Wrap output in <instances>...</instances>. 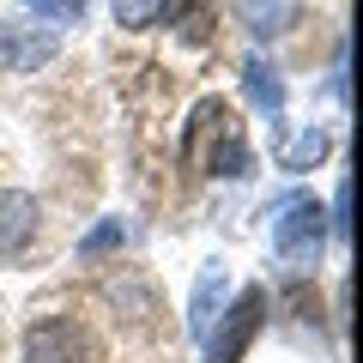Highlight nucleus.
<instances>
[{
	"instance_id": "nucleus-1",
	"label": "nucleus",
	"mask_w": 363,
	"mask_h": 363,
	"mask_svg": "<svg viewBox=\"0 0 363 363\" xmlns=\"http://www.w3.org/2000/svg\"><path fill=\"white\" fill-rule=\"evenodd\" d=\"M182 157L200 169H212V176H248V140L242 128H236L230 104L224 97H206V104L188 116V133H182Z\"/></svg>"
},
{
	"instance_id": "nucleus-2",
	"label": "nucleus",
	"mask_w": 363,
	"mask_h": 363,
	"mask_svg": "<svg viewBox=\"0 0 363 363\" xmlns=\"http://www.w3.org/2000/svg\"><path fill=\"white\" fill-rule=\"evenodd\" d=\"M327 242V212L315 194H291L272 206V255L291 260V267H315Z\"/></svg>"
},
{
	"instance_id": "nucleus-3",
	"label": "nucleus",
	"mask_w": 363,
	"mask_h": 363,
	"mask_svg": "<svg viewBox=\"0 0 363 363\" xmlns=\"http://www.w3.org/2000/svg\"><path fill=\"white\" fill-rule=\"evenodd\" d=\"M260 321H267V291H242L218 315V333H206V363H242V351L260 333Z\"/></svg>"
},
{
	"instance_id": "nucleus-4",
	"label": "nucleus",
	"mask_w": 363,
	"mask_h": 363,
	"mask_svg": "<svg viewBox=\"0 0 363 363\" xmlns=\"http://www.w3.org/2000/svg\"><path fill=\"white\" fill-rule=\"evenodd\" d=\"M25 363H97V339L79 321L55 315V321H37L25 333Z\"/></svg>"
},
{
	"instance_id": "nucleus-5",
	"label": "nucleus",
	"mask_w": 363,
	"mask_h": 363,
	"mask_svg": "<svg viewBox=\"0 0 363 363\" xmlns=\"http://www.w3.org/2000/svg\"><path fill=\"white\" fill-rule=\"evenodd\" d=\"M224 291H230V267L224 260H206L200 279H194V297H188V333L194 339H206L212 321L224 315Z\"/></svg>"
},
{
	"instance_id": "nucleus-6",
	"label": "nucleus",
	"mask_w": 363,
	"mask_h": 363,
	"mask_svg": "<svg viewBox=\"0 0 363 363\" xmlns=\"http://www.w3.org/2000/svg\"><path fill=\"white\" fill-rule=\"evenodd\" d=\"M55 55V37L37 25H0V73H37Z\"/></svg>"
},
{
	"instance_id": "nucleus-7",
	"label": "nucleus",
	"mask_w": 363,
	"mask_h": 363,
	"mask_svg": "<svg viewBox=\"0 0 363 363\" xmlns=\"http://www.w3.org/2000/svg\"><path fill=\"white\" fill-rule=\"evenodd\" d=\"M30 236H37V200L18 188H0V260L25 255Z\"/></svg>"
},
{
	"instance_id": "nucleus-8",
	"label": "nucleus",
	"mask_w": 363,
	"mask_h": 363,
	"mask_svg": "<svg viewBox=\"0 0 363 363\" xmlns=\"http://www.w3.org/2000/svg\"><path fill=\"white\" fill-rule=\"evenodd\" d=\"M230 6L255 37H285L297 25V13H303V0H230Z\"/></svg>"
},
{
	"instance_id": "nucleus-9",
	"label": "nucleus",
	"mask_w": 363,
	"mask_h": 363,
	"mask_svg": "<svg viewBox=\"0 0 363 363\" xmlns=\"http://www.w3.org/2000/svg\"><path fill=\"white\" fill-rule=\"evenodd\" d=\"M157 18H164V25H176L188 43H206L212 25H218V0H164V6H157Z\"/></svg>"
},
{
	"instance_id": "nucleus-10",
	"label": "nucleus",
	"mask_w": 363,
	"mask_h": 363,
	"mask_svg": "<svg viewBox=\"0 0 363 363\" xmlns=\"http://www.w3.org/2000/svg\"><path fill=\"white\" fill-rule=\"evenodd\" d=\"M242 85H248V97H255V109H267V121H279V109H285V79H279V67L260 61V55H248Z\"/></svg>"
},
{
	"instance_id": "nucleus-11",
	"label": "nucleus",
	"mask_w": 363,
	"mask_h": 363,
	"mask_svg": "<svg viewBox=\"0 0 363 363\" xmlns=\"http://www.w3.org/2000/svg\"><path fill=\"white\" fill-rule=\"evenodd\" d=\"M321 157H327V128H303L297 140H291L285 152H279V164H285L291 176H303V169H315Z\"/></svg>"
},
{
	"instance_id": "nucleus-12",
	"label": "nucleus",
	"mask_w": 363,
	"mask_h": 363,
	"mask_svg": "<svg viewBox=\"0 0 363 363\" xmlns=\"http://www.w3.org/2000/svg\"><path fill=\"white\" fill-rule=\"evenodd\" d=\"M121 236H128V230H121V218H104L97 230L85 236V242H79V255H85V260H97V255H109V248H121Z\"/></svg>"
},
{
	"instance_id": "nucleus-13",
	"label": "nucleus",
	"mask_w": 363,
	"mask_h": 363,
	"mask_svg": "<svg viewBox=\"0 0 363 363\" xmlns=\"http://www.w3.org/2000/svg\"><path fill=\"white\" fill-rule=\"evenodd\" d=\"M30 18H55V25H79L85 18V0H25Z\"/></svg>"
},
{
	"instance_id": "nucleus-14",
	"label": "nucleus",
	"mask_w": 363,
	"mask_h": 363,
	"mask_svg": "<svg viewBox=\"0 0 363 363\" xmlns=\"http://www.w3.org/2000/svg\"><path fill=\"white\" fill-rule=\"evenodd\" d=\"M351 182H339V194H333V230H351Z\"/></svg>"
}]
</instances>
